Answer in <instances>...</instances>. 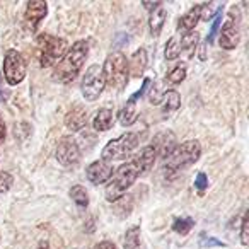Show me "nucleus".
<instances>
[{
    "mask_svg": "<svg viewBox=\"0 0 249 249\" xmlns=\"http://www.w3.org/2000/svg\"><path fill=\"white\" fill-rule=\"evenodd\" d=\"M92 124L97 132H107V130L113 126V111L107 109V107L99 109L96 116H94Z\"/></svg>",
    "mask_w": 249,
    "mask_h": 249,
    "instance_id": "nucleus-20",
    "label": "nucleus"
},
{
    "mask_svg": "<svg viewBox=\"0 0 249 249\" xmlns=\"http://www.w3.org/2000/svg\"><path fill=\"white\" fill-rule=\"evenodd\" d=\"M220 24H222V12H218L217 18H215V21H213V24H212V28H210V33H208V36H207V43L213 41L215 35H217L218 29H220Z\"/></svg>",
    "mask_w": 249,
    "mask_h": 249,
    "instance_id": "nucleus-32",
    "label": "nucleus"
},
{
    "mask_svg": "<svg viewBox=\"0 0 249 249\" xmlns=\"http://www.w3.org/2000/svg\"><path fill=\"white\" fill-rule=\"evenodd\" d=\"M201 242H207V244H215V246H222L224 248V242H220V241H217V239H212V237H207V235H201Z\"/></svg>",
    "mask_w": 249,
    "mask_h": 249,
    "instance_id": "nucleus-34",
    "label": "nucleus"
},
{
    "mask_svg": "<svg viewBox=\"0 0 249 249\" xmlns=\"http://www.w3.org/2000/svg\"><path fill=\"white\" fill-rule=\"evenodd\" d=\"M150 87V79H145L143 80V86L140 90H137L135 94H133L132 97H130L128 101H126V104H124L123 107L120 109V113H118V121H120V124H123V126H130V124H133L137 121V118H139V109H137V101L140 99V97L143 96V94L147 92V89Z\"/></svg>",
    "mask_w": 249,
    "mask_h": 249,
    "instance_id": "nucleus-9",
    "label": "nucleus"
},
{
    "mask_svg": "<svg viewBox=\"0 0 249 249\" xmlns=\"http://www.w3.org/2000/svg\"><path fill=\"white\" fill-rule=\"evenodd\" d=\"M239 39H241V31H239V22H235V19L229 18L224 22L220 29V36H218V45L224 50H234L239 45Z\"/></svg>",
    "mask_w": 249,
    "mask_h": 249,
    "instance_id": "nucleus-11",
    "label": "nucleus"
},
{
    "mask_svg": "<svg viewBox=\"0 0 249 249\" xmlns=\"http://www.w3.org/2000/svg\"><path fill=\"white\" fill-rule=\"evenodd\" d=\"M186 72H188L186 63H179V65H176L166 75V82H169V84H181L184 79H186Z\"/></svg>",
    "mask_w": 249,
    "mask_h": 249,
    "instance_id": "nucleus-25",
    "label": "nucleus"
},
{
    "mask_svg": "<svg viewBox=\"0 0 249 249\" xmlns=\"http://www.w3.org/2000/svg\"><path fill=\"white\" fill-rule=\"evenodd\" d=\"M103 69V75L104 80H106V86L113 87V89H124L126 82H128V62H126V56L120 52L111 53L106 58L104 65L101 67Z\"/></svg>",
    "mask_w": 249,
    "mask_h": 249,
    "instance_id": "nucleus-4",
    "label": "nucleus"
},
{
    "mask_svg": "<svg viewBox=\"0 0 249 249\" xmlns=\"http://www.w3.org/2000/svg\"><path fill=\"white\" fill-rule=\"evenodd\" d=\"M0 87H2V82H0ZM0 99H4V97H2V90H0Z\"/></svg>",
    "mask_w": 249,
    "mask_h": 249,
    "instance_id": "nucleus-37",
    "label": "nucleus"
},
{
    "mask_svg": "<svg viewBox=\"0 0 249 249\" xmlns=\"http://www.w3.org/2000/svg\"><path fill=\"white\" fill-rule=\"evenodd\" d=\"M147 69V52L143 48L137 50L132 55V60L128 62V72L132 77H140L143 75Z\"/></svg>",
    "mask_w": 249,
    "mask_h": 249,
    "instance_id": "nucleus-16",
    "label": "nucleus"
},
{
    "mask_svg": "<svg viewBox=\"0 0 249 249\" xmlns=\"http://www.w3.org/2000/svg\"><path fill=\"white\" fill-rule=\"evenodd\" d=\"M4 77L9 86H18L26 77V62L18 50H9L4 56Z\"/></svg>",
    "mask_w": 249,
    "mask_h": 249,
    "instance_id": "nucleus-8",
    "label": "nucleus"
},
{
    "mask_svg": "<svg viewBox=\"0 0 249 249\" xmlns=\"http://www.w3.org/2000/svg\"><path fill=\"white\" fill-rule=\"evenodd\" d=\"M80 159V147L73 137H63L56 147V160L63 167L77 164Z\"/></svg>",
    "mask_w": 249,
    "mask_h": 249,
    "instance_id": "nucleus-10",
    "label": "nucleus"
},
{
    "mask_svg": "<svg viewBox=\"0 0 249 249\" xmlns=\"http://www.w3.org/2000/svg\"><path fill=\"white\" fill-rule=\"evenodd\" d=\"M222 9H224V5H218V4H203V5H201L200 19H203V21H208V19H212L215 14L222 12Z\"/></svg>",
    "mask_w": 249,
    "mask_h": 249,
    "instance_id": "nucleus-27",
    "label": "nucleus"
},
{
    "mask_svg": "<svg viewBox=\"0 0 249 249\" xmlns=\"http://www.w3.org/2000/svg\"><path fill=\"white\" fill-rule=\"evenodd\" d=\"M4 139H5V124L2 116H0V142H4Z\"/></svg>",
    "mask_w": 249,
    "mask_h": 249,
    "instance_id": "nucleus-35",
    "label": "nucleus"
},
{
    "mask_svg": "<svg viewBox=\"0 0 249 249\" xmlns=\"http://www.w3.org/2000/svg\"><path fill=\"white\" fill-rule=\"evenodd\" d=\"M38 53L39 63L43 67H53L56 62L63 58L67 53L65 39L56 38L52 35H39L38 36Z\"/></svg>",
    "mask_w": 249,
    "mask_h": 249,
    "instance_id": "nucleus-5",
    "label": "nucleus"
},
{
    "mask_svg": "<svg viewBox=\"0 0 249 249\" xmlns=\"http://www.w3.org/2000/svg\"><path fill=\"white\" fill-rule=\"evenodd\" d=\"M198 33L190 31V33H183V35H178V45H179V52H186L190 56L195 55V50L198 46Z\"/></svg>",
    "mask_w": 249,
    "mask_h": 249,
    "instance_id": "nucleus-18",
    "label": "nucleus"
},
{
    "mask_svg": "<svg viewBox=\"0 0 249 249\" xmlns=\"http://www.w3.org/2000/svg\"><path fill=\"white\" fill-rule=\"evenodd\" d=\"M87 123V111L80 104H75L65 116V126L72 132L82 130Z\"/></svg>",
    "mask_w": 249,
    "mask_h": 249,
    "instance_id": "nucleus-15",
    "label": "nucleus"
},
{
    "mask_svg": "<svg viewBox=\"0 0 249 249\" xmlns=\"http://www.w3.org/2000/svg\"><path fill=\"white\" fill-rule=\"evenodd\" d=\"M200 14H201V5H195V7H191L190 11L186 12V14L183 16V18L179 19V31L183 33H190L195 29V26H196V22L200 21Z\"/></svg>",
    "mask_w": 249,
    "mask_h": 249,
    "instance_id": "nucleus-17",
    "label": "nucleus"
},
{
    "mask_svg": "<svg viewBox=\"0 0 249 249\" xmlns=\"http://www.w3.org/2000/svg\"><path fill=\"white\" fill-rule=\"evenodd\" d=\"M156 157H157V150H156V147L150 143V145H147L145 149L142 150V152L139 154L137 157H133V159L139 162V166H140V169H142V173H145V171H149L150 167H152V164H154V160H156Z\"/></svg>",
    "mask_w": 249,
    "mask_h": 249,
    "instance_id": "nucleus-21",
    "label": "nucleus"
},
{
    "mask_svg": "<svg viewBox=\"0 0 249 249\" xmlns=\"http://www.w3.org/2000/svg\"><path fill=\"white\" fill-rule=\"evenodd\" d=\"M241 242L244 246L249 244V213L246 212L242 217V225H241Z\"/></svg>",
    "mask_w": 249,
    "mask_h": 249,
    "instance_id": "nucleus-29",
    "label": "nucleus"
},
{
    "mask_svg": "<svg viewBox=\"0 0 249 249\" xmlns=\"http://www.w3.org/2000/svg\"><path fill=\"white\" fill-rule=\"evenodd\" d=\"M39 249H50L48 248V242H41V244H39Z\"/></svg>",
    "mask_w": 249,
    "mask_h": 249,
    "instance_id": "nucleus-36",
    "label": "nucleus"
},
{
    "mask_svg": "<svg viewBox=\"0 0 249 249\" xmlns=\"http://www.w3.org/2000/svg\"><path fill=\"white\" fill-rule=\"evenodd\" d=\"M195 188H196L200 195H205V191H207V188H208L207 174H205V173H198L196 179H195Z\"/></svg>",
    "mask_w": 249,
    "mask_h": 249,
    "instance_id": "nucleus-31",
    "label": "nucleus"
},
{
    "mask_svg": "<svg viewBox=\"0 0 249 249\" xmlns=\"http://www.w3.org/2000/svg\"><path fill=\"white\" fill-rule=\"evenodd\" d=\"M164 103V113H173L181 106V96L178 90H166L162 96Z\"/></svg>",
    "mask_w": 249,
    "mask_h": 249,
    "instance_id": "nucleus-23",
    "label": "nucleus"
},
{
    "mask_svg": "<svg viewBox=\"0 0 249 249\" xmlns=\"http://www.w3.org/2000/svg\"><path fill=\"white\" fill-rule=\"evenodd\" d=\"M94 249H118V248L114 246V242H111V241H103V242H99V244L94 246Z\"/></svg>",
    "mask_w": 249,
    "mask_h": 249,
    "instance_id": "nucleus-33",
    "label": "nucleus"
},
{
    "mask_svg": "<svg viewBox=\"0 0 249 249\" xmlns=\"http://www.w3.org/2000/svg\"><path fill=\"white\" fill-rule=\"evenodd\" d=\"M12 183H14V178L9 173H0V193H7L11 190Z\"/></svg>",
    "mask_w": 249,
    "mask_h": 249,
    "instance_id": "nucleus-30",
    "label": "nucleus"
},
{
    "mask_svg": "<svg viewBox=\"0 0 249 249\" xmlns=\"http://www.w3.org/2000/svg\"><path fill=\"white\" fill-rule=\"evenodd\" d=\"M201 156V145L198 140H188V142L176 145L169 157L164 160V174L166 176H173L178 171L184 169V167L195 164Z\"/></svg>",
    "mask_w": 249,
    "mask_h": 249,
    "instance_id": "nucleus-3",
    "label": "nucleus"
},
{
    "mask_svg": "<svg viewBox=\"0 0 249 249\" xmlns=\"http://www.w3.org/2000/svg\"><path fill=\"white\" fill-rule=\"evenodd\" d=\"M139 145V135L137 133H124V135L118 137L114 140H109L106 147L101 152V160L106 162H113V160H123L133 152Z\"/></svg>",
    "mask_w": 249,
    "mask_h": 249,
    "instance_id": "nucleus-6",
    "label": "nucleus"
},
{
    "mask_svg": "<svg viewBox=\"0 0 249 249\" xmlns=\"http://www.w3.org/2000/svg\"><path fill=\"white\" fill-rule=\"evenodd\" d=\"M157 150V156H160L164 160L173 154V150L176 149V139H174L173 132H162L156 137L152 143Z\"/></svg>",
    "mask_w": 249,
    "mask_h": 249,
    "instance_id": "nucleus-14",
    "label": "nucleus"
},
{
    "mask_svg": "<svg viewBox=\"0 0 249 249\" xmlns=\"http://www.w3.org/2000/svg\"><path fill=\"white\" fill-rule=\"evenodd\" d=\"M46 14H48L46 2H43V0H31V2H28V5H26V21H28L31 33L36 31L38 24L46 18Z\"/></svg>",
    "mask_w": 249,
    "mask_h": 249,
    "instance_id": "nucleus-13",
    "label": "nucleus"
},
{
    "mask_svg": "<svg viewBox=\"0 0 249 249\" xmlns=\"http://www.w3.org/2000/svg\"><path fill=\"white\" fill-rule=\"evenodd\" d=\"M89 53V43L86 39H80L72 45V48L63 55V58L56 63L55 77L63 84H69L79 75L80 69L84 67Z\"/></svg>",
    "mask_w": 249,
    "mask_h": 249,
    "instance_id": "nucleus-1",
    "label": "nucleus"
},
{
    "mask_svg": "<svg viewBox=\"0 0 249 249\" xmlns=\"http://www.w3.org/2000/svg\"><path fill=\"white\" fill-rule=\"evenodd\" d=\"M70 196H72V200L75 201L77 207L86 208L87 205H89V195H87V190L84 186H80V184L72 186V190H70Z\"/></svg>",
    "mask_w": 249,
    "mask_h": 249,
    "instance_id": "nucleus-24",
    "label": "nucleus"
},
{
    "mask_svg": "<svg viewBox=\"0 0 249 249\" xmlns=\"http://www.w3.org/2000/svg\"><path fill=\"white\" fill-rule=\"evenodd\" d=\"M124 249H143L142 237H140V227H130L124 235Z\"/></svg>",
    "mask_w": 249,
    "mask_h": 249,
    "instance_id": "nucleus-22",
    "label": "nucleus"
},
{
    "mask_svg": "<svg viewBox=\"0 0 249 249\" xmlns=\"http://www.w3.org/2000/svg\"><path fill=\"white\" fill-rule=\"evenodd\" d=\"M142 174L139 162L135 159H132L130 162L120 166L116 171L113 173V176L107 179L106 190H104V196L107 201H118L124 193L137 181V178Z\"/></svg>",
    "mask_w": 249,
    "mask_h": 249,
    "instance_id": "nucleus-2",
    "label": "nucleus"
},
{
    "mask_svg": "<svg viewBox=\"0 0 249 249\" xmlns=\"http://www.w3.org/2000/svg\"><path fill=\"white\" fill-rule=\"evenodd\" d=\"M193 227H195V220L191 217H179V218H176L173 224V231L183 235H186Z\"/></svg>",
    "mask_w": 249,
    "mask_h": 249,
    "instance_id": "nucleus-26",
    "label": "nucleus"
},
{
    "mask_svg": "<svg viewBox=\"0 0 249 249\" xmlns=\"http://www.w3.org/2000/svg\"><path fill=\"white\" fill-rule=\"evenodd\" d=\"M113 166L106 160H96V162L89 164V167L86 169L87 179L90 181L92 184L99 186V184L106 183L111 176H113Z\"/></svg>",
    "mask_w": 249,
    "mask_h": 249,
    "instance_id": "nucleus-12",
    "label": "nucleus"
},
{
    "mask_svg": "<svg viewBox=\"0 0 249 249\" xmlns=\"http://www.w3.org/2000/svg\"><path fill=\"white\" fill-rule=\"evenodd\" d=\"M104 87H106V80L103 75V69L99 65H90L86 70L82 77V84H80V90L82 96L86 97V101H96L99 99V96L103 94Z\"/></svg>",
    "mask_w": 249,
    "mask_h": 249,
    "instance_id": "nucleus-7",
    "label": "nucleus"
},
{
    "mask_svg": "<svg viewBox=\"0 0 249 249\" xmlns=\"http://www.w3.org/2000/svg\"><path fill=\"white\" fill-rule=\"evenodd\" d=\"M178 56H181L179 45H178V36H173L166 46V58L167 60H176Z\"/></svg>",
    "mask_w": 249,
    "mask_h": 249,
    "instance_id": "nucleus-28",
    "label": "nucleus"
},
{
    "mask_svg": "<svg viewBox=\"0 0 249 249\" xmlns=\"http://www.w3.org/2000/svg\"><path fill=\"white\" fill-rule=\"evenodd\" d=\"M166 18H167V12L166 9L160 5L157 7L156 11L150 12V18H149V28H150V35L152 36H159L160 31L164 28V22H166Z\"/></svg>",
    "mask_w": 249,
    "mask_h": 249,
    "instance_id": "nucleus-19",
    "label": "nucleus"
}]
</instances>
